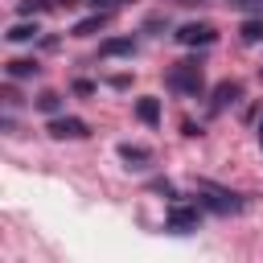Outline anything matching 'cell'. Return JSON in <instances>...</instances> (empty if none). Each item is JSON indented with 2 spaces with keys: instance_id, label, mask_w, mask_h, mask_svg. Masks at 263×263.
<instances>
[{
  "instance_id": "6da1fadb",
  "label": "cell",
  "mask_w": 263,
  "mask_h": 263,
  "mask_svg": "<svg viewBox=\"0 0 263 263\" xmlns=\"http://www.w3.org/2000/svg\"><path fill=\"white\" fill-rule=\"evenodd\" d=\"M197 193H201V205L214 210V214H238L242 210V197L222 189V185H214V181H197Z\"/></svg>"
},
{
  "instance_id": "7a4b0ae2",
  "label": "cell",
  "mask_w": 263,
  "mask_h": 263,
  "mask_svg": "<svg viewBox=\"0 0 263 263\" xmlns=\"http://www.w3.org/2000/svg\"><path fill=\"white\" fill-rule=\"evenodd\" d=\"M168 86H173L177 95H201V86H205V70H201L197 62H177V66L168 70Z\"/></svg>"
},
{
  "instance_id": "3957f363",
  "label": "cell",
  "mask_w": 263,
  "mask_h": 263,
  "mask_svg": "<svg viewBox=\"0 0 263 263\" xmlns=\"http://www.w3.org/2000/svg\"><path fill=\"white\" fill-rule=\"evenodd\" d=\"M45 132H49L53 140H82V136H90L86 119H78V115H58V119H49Z\"/></svg>"
},
{
  "instance_id": "277c9868",
  "label": "cell",
  "mask_w": 263,
  "mask_h": 263,
  "mask_svg": "<svg viewBox=\"0 0 263 263\" xmlns=\"http://www.w3.org/2000/svg\"><path fill=\"white\" fill-rule=\"evenodd\" d=\"M173 37H177L181 45H210L218 33H214V25H205V21H189V25H181Z\"/></svg>"
},
{
  "instance_id": "5b68a950",
  "label": "cell",
  "mask_w": 263,
  "mask_h": 263,
  "mask_svg": "<svg viewBox=\"0 0 263 263\" xmlns=\"http://www.w3.org/2000/svg\"><path fill=\"white\" fill-rule=\"evenodd\" d=\"M197 222H201V214H197L193 205H173V210H168V230H177V234L197 230Z\"/></svg>"
},
{
  "instance_id": "8992f818",
  "label": "cell",
  "mask_w": 263,
  "mask_h": 263,
  "mask_svg": "<svg viewBox=\"0 0 263 263\" xmlns=\"http://www.w3.org/2000/svg\"><path fill=\"white\" fill-rule=\"evenodd\" d=\"M238 95H242V86H238V82H218V86H214V103H210V107H214V111H226Z\"/></svg>"
},
{
  "instance_id": "52a82bcc",
  "label": "cell",
  "mask_w": 263,
  "mask_h": 263,
  "mask_svg": "<svg viewBox=\"0 0 263 263\" xmlns=\"http://www.w3.org/2000/svg\"><path fill=\"white\" fill-rule=\"evenodd\" d=\"M136 119L148 123V127H156L160 123V99H152V95L148 99H136Z\"/></svg>"
},
{
  "instance_id": "ba28073f",
  "label": "cell",
  "mask_w": 263,
  "mask_h": 263,
  "mask_svg": "<svg viewBox=\"0 0 263 263\" xmlns=\"http://www.w3.org/2000/svg\"><path fill=\"white\" fill-rule=\"evenodd\" d=\"M119 156L127 160V168H148V164H152V152H148V148H140V144H123V148H119Z\"/></svg>"
},
{
  "instance_id": "9c48e42d",
  "label": "cell",
  "mask_w": 263,
  "mask_h": 263,
  "mask_svg": "<svg viewBox=\"0 0 263 263\" xmlns=\"http://www.w3.org/2000/svg\"><path fill=\"white\" fill-rule=\"evenodd\" d=\"M132 49H136V41H132V37H111V41H103V45H99V53H103V58H123V53H132Z\"/></svg>"
},
{
  "instance_id": "30bf717a",
  "label": "cell",
  "mask_w": 263,
  "mask_h": 263,
  "mask_svg": "<svg viewBox=\"0 0 263 263\" xmlns=\"http://www.w3.org/2000/svg\"><path fill=\"white\" fill-rule=\"evenodd\" d=\"M107 16H111V12H90V16H82V21L74 25V33H78V37H90V33H99V29L107 25Z\"/></svg>"
},
{
  "instance_id": "8fae6325",
  "label": "cell",
  "mask_w": 263,
  "mask_h": 263,
  "mask_svg": "<svg viewBox=\"0 0 263 263\" xmlns=\"http://www.w3.org/2000/svg\"><path fill=\"white\" fill-rule=\"evenodd\" d=\"M37 62L33 58H16V62H8V78H37Z\"/></svg>"
},
{
  "instance_id": "7c38bea8",
  "label": "cell",
  "mask_w": 263,
  "mask_h": 263,
  "mask_svg": "<svg viewBox=\"0 0 263 263\" xmlns=\"http://www.w3.org/2000/svg\"><path fill=\"white\" fill-rule=\"evenodd\" d=\"M37 33H41L37 25H29V21H21V25H12V29H8V41H16V45H21V41H33Z\"/></svg>"
},
{
  "instance_id": "4fadbf2b",
  "label": "cell",
  "mask_w": 263,
  "mask_h": 263,
  "mask_svg": "<svg viewBox=\"0 0 263 263\" xmlns=\"http://www.w3.org/2000/svg\"><path fill=\"white\" fill-rule=\"evenodd\" d=\"M242 41H247V45H259V41H263V21H247V25H242Z\"/></svg>"
},
{
  "instance_id": "5bb4252c",
  "label": "cell",
  "mask_w": 263,
  "mask_h": 263,
  "mask_svg": "<svg viewBox=\"0 0 263 263\" xmlns=\"http://www.w3.org/2000/svg\"><path fill=\"white\" fill-rule=\"evenodd\" d=\"M37 107H41L45 115H53V111H62V95H53V90H45V95L37 99Z\"/></svg>"
},
{
  "instance_id": "9a60e30c",
  "label": "cell",
  "mask_w": 263,
  "mask_h": 263,
  "mask_svg": "<svg viewBox=\"0 0 263 263\" xmlns=\"http://www.w3.org/2000/svg\"><path fill=\"white\" fill-rule=\"evenodd\" d=\"M41 8H49V0H21V16H33Z\"/></svg>"
},
{
  "instance_id": "2e32d148",
  "label": "cell",
  "mask_w": 263,
  "mask_h": 263,
  "mask_svg": "<svg viewBox=\"0 0 263 263\" xmlns=\"http://www.w3.org/2000/svg\"><path fill=\"white\" fill-rule=\"evenodd\" d=\"M86 4H90L95 12H111V8H119L123 0H86Z\"/></svg>"
},
{
  "instance_id": "e0dca14e",
  "label": "cell",
  "mask_w": 263,
  "mask_h": 263,
  "mask_svg": "<svg viewBox=\"0 0 263 263\" xmlns=\"http://www.w3.org/2000/svg\"><path fill=\"white\" fill-rule=\"evenodd\" d=\"M234 8H251V12H263V0H230Z\"/></svg>"
},
{
  "instance_id": "ac0fdd59",
  "label": "cell",
  "mask_w": 263,
  "mask_h": 263,
  "mask_svg": "<svg viewBox=\"0 0 263 263\" xmlns=\"http://www.w3.org/2000/svg\"><path fill=\"white\" fill-rule=\"evenodd\" d=\"M152 189H156V193H164V197H173V185H168V181H152Z\"/></svg>"
},
{
  "instance_id": "d6986e66",
  "label": "cell",
  "mask_w": 263,
  "mask_h": 263,
  "mask_svg": "<svg viewBox=\"0 0 263 263\" xmlns=\"http://www.w3.org/2000/svg\"><path fill=\"white\" fill-rule=\"evenodd\" d=\"M255 136H259V148H263V115H259V132Z\"/></svg>"
}]
</instances>
